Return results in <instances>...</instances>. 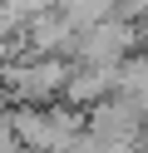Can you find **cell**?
I'll return each instance as SVG.
<instances>
[{"mask_svg": "<svg viewBox=\"0 0 148 153\" xmlns=\"http://www.w3.org/2000/svg\"><path fill=\"white\" fill-rule=\"evenodd\" d=\"M148 128V109L133 99V94H109L89 109V133H99L104 143H143Z\"/></svg>", "mask_w": 148, "mask_h": 153, "instance_id": "6da1fadb", "label": "cell"}, {"mask_svg": "<svg viewBox=\"0 0 148 153\" xmlns=\"http://www.w3.org/2000/svg\"><path fill=\"white\" fill-rule=\"evenodd\" d=\"M25 143H20V133H15V123H10V114H0V153H20Z\"/></svg>", "mask_w": 148, "mask_h": 153, "instance_id": "7a4b0ae2", "label": "cell"}, {"mask_svg": "<svg viewBox=\"0 0 148 153\" xmlns=\"http://www.w3.org/2000/svg\"><path fill=\"white\" fill-rule=\"evenodd\" d=\"M20 153H45V148H20Z\"/></svg>", "mask_w": 148, "mask_h": 153, "instance_id": "3957f363", "label": "cell"}]
</instances>
